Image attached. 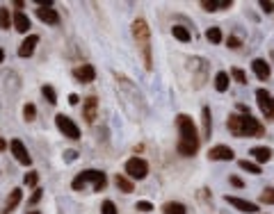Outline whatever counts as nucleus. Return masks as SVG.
<instances>
[{
  "instance_id": "obj_5",
  "label": "nucleus",
  "mask_w": 274,
  "mask_h": 214,
  "mask_svg": "<svg viewBox=\"0 0 274 214\" xmlns=\"http://www.w3.org/2000/svg\"><path fill=\"white\" fill-rule=\"evenodd\" d=\"M130 32H133V39L137 43V50L142 55V62H144V68L147 71H153V57H151V27H149L147 19H135L133 25H130Z\"/></svg>"
},
{
  "instance_id": "obj_39",
  "label": "nucleus",
  "mask_w": 274,
  "mask_h": 214,
  "mask_svg": "<svg viewBox=\"0 0 274 214\" xmlns=\"http://www.w3.org/2000/svg\"><path fill=\"white\" fill-rule=\"evenodd\" d=\"M135 210H137V212H151V210H155L153 208V203H149V201H137L135 203Z\"/></svg>"
},
{
  "instance_id": "obj_33",
  "label": "nucleus",
  "mask_w": 274,
  "mask_h": 214,
  "mask_svg": "<svg viewBox=\"0 0 274 214\" xmlns=\"http://www.w3.org/2000/svg\"><path fill=\"white\" fill-rule=\"evenodd\" d=\"M34 119H37V107H34L32 103H25V105H23V121L30 123V121H34Z\"/></svg>"
},
{
  "instance_id": "obj_10",
  "label": "nucleus",
  "mask_w": 274,
  "mask_h": 214,
  "mask_svg": "<svg viewBox=\"0 0 274 214\" xmlns=\"http://www.w3.org/2000/svg\"><path fill=\"white\" fill-rule=\"evenodd\" d=\"M9 150H12L14 160L19 162V164H23V167H30V164H32V155L27 153L25 144H23L21 139H12V141H9Z\"/></svg>"
},
{
  "instance_id": "obj_22",
  "label": "nucleus",
  "mask_w": 274,
  "mask_h": 214,
  "mask_svg": "<svg viewBox=\"0 0 274 214\" xmlns=\"http://www.w3.org/2000/svg\"><path fill=\"white\" fill-rule=\"evenodd\" d=\"M249 155L254 157L256 164H268V162L272 160V148L270 146H254L249 150Z\"/></svg>"
},
{
  "instance_id": "obj_40",
  "label": "nucleus",
  "mask_w": 274,
  "mask_h": 214,
  "mask_svg": "<svg viewBox=\"0 0 274 214\" xmlns=\"http://www.w3.org/2000/svg\"><path fill=\"white\" fill-rule=\"evenodd\" d=\"M258 7H261L265 14H272L274 12V2H272V0H261V2H258Z\"/></svg>"
},
{
  "instance_id": "obj_29",
  "label": "nucleus",
  "mask_w": 274,
  "mask_h": 214,
  "mask_svg": "<svg viewBox=\"0 0 274 214\" xmlns=\"http://www.w3.org/2000/svg\"><path fill=\"white\" fill-rule=\"evenodd\" d=\"M258 201L263 205H274V187H263L258 194Z\"/></svg>"
},
{
  "instance_id": "obj_25",
  "label": "nucleus",
  "mask_w": 274,
  "mask_h": 214,
  "mask_svg": "<svg viewBox=\"0 0 274 214\" xmlns=\"http://www.w3.org/2000/svg\"><path fill=\"white\" fill-rule=\"evenodd\" d=\"M172 34H174V39H178L181 43H190V41H192V32H190V27H185V25H172Z\"/></svg>"
},
{
  "instance_id": "obj_19",
  "label": "nucleus",
  "mask_w": 274,
  "mask_h": 214,
  "mask_svg": "<svg viewBox=\"0 0 274 214\" xmlns=\"http://www.w3.org/2000/svg\"><path fill=\"white\" fill-rule=\"evenodd\" d=\"M251 71H254V75L258 78V80H263V82L270 80V75H272V66H270L263 57H256V60L251 62Z\"/></svg>"
},
{
  "instance_id": "obj_32",
  "label": "nucleus",
  "mask_w": 274,
  "mask_h": 214,
  "mask_svg": "<svg viewBox=\"0 0 274 214\" xmlns=\"http://www.w3.org/2000/svg\"><path fill=\"white\" fill-rule=\"evenodd\" d=\"M12 25V16H9V9L0 5V30H9Z\"/></svg>"
},
{
  "instance_id": "obj_7",
  "label": "nucleus",
  "mask_w": 274,
  "mask_h": 214,
  "mask_svg": "<svg viewBox=\"0 0 274 214\" xmlns=\"http://www.w3.org/2000/svg\"><path fill=\"white\" fill-rule=\"evenodd\" d=\"M55 128H57L60 134H64L67 139H71V141L80 139V128H78V123H75L71 116H67V114H55Z\"/></svg>"
},
{
  "instance_id": "obj_14",
  "label": "nucleus",
  "mask_w": 274,
  "mask_h": 214,
  "mask_svg": "<svg viewBox=\"0 0 274 214\" xmlns=\"http://www.w3.org/2000/svg\"><path fill=\"white\" fill-rule=\"evenodd\" d=\"M71 75H74V80L80 82V85H92V82L96 80V68H94L92 64H80V66H75L74 71H71Z\"/></svg>"
},
{
  "instance_id": "obj_28",
  "label": "nucleus",
  "mask_w": 274,
  "mask_h": 214,
  "mask_svg": "<svg viewBox=\"0 0 274 214\" xmlns=\"http://www.w3.org/2000/svg\"><path fill=\"white\" fill-rule=\"evenodd\" d=\"M238 167H240L242 171L251 173V175H261V164H256V162H251V160H240L238 162Z\"/></svg>"
},
{
  "instance_id": "obj_45",
  "label": "nucleus",
  "mask_w": 274,
  "mask_h": 214,
  "mask_svg": "<svg viewBox=\"0 0 274 214\" xmlns=\"http://www.w3.org/2000/svg\"><path fill=\"white\" fill-rule=\"evenodd\" d=\"M2 62H5V50L0 48V64H2Z\"/></svg>"
},
{
  "instance_id": "obj_44",
  "label": "nucleus",
  "mask_w": 274,
  "mask_h": 214,
  "mask_svg": "<svg viewBox=\"0 0 274 214\" xmlns=\"http://www.w3.org/2000/svg\"><path fill=\"white\" fill-rule=\"evenodd\" d=\"M7 146H9V144H7V139H5V137H0V153H2V150H7Z\"/></svg>"
},
{
  "instance_id": "obj_6",
  "label": "nucleus",
  "mask_w": 274,
  "mask_h": 214,
  "mask_svg": "<svg viewBox=\"0 0 274 214\" xmlns=\"http://www.w3.org/2000/svg\"><path fill=\"white\" fill-rule=\"evenodd\" d=\"M124 173L130 178V180H144L149 175V162L144 160V157H130V160H126V164H124Z\"/></svg>"
},
{
  "instance_id": "obj_38",
  "label": "nucleus",
  "mask_w": 274,
  "mask_h": 214,
  "mask_svg": "<svg viewBox=\"0 0 274 214\" xmlns=\"http://www.w3.org/2000/svg\"><path fill=\"white\" fill-rule=\"evenodd\" d=\"M226 46L231 48V50H240V48H242V39H240V37H233V34H231V37L226 39Z\"/></svg>"
},
{
  "instance_id": "obj_43",
  "label": "nucleus",
  "mask_w": 274,
  "mask_h": 214,
  "mask_svg": "<svg viewBox=\"0 0 274 214\" xmlns=\"http://www.w3.org/2000/svg\"><path fill=\"white\" fill-rule=\"evenodd\" d=\"M12 5L16 7V12H21V9H23V7H25V2H23V0H14Z\"/></svg>"
},
{
  "instance_id": "obj_23",
  "label": "nucleus",
  "mask_w": 274,
  "mask_h": 214,
  "mask_svg": "<svg viewBox=\"0 0 274 214\" xmlns=\"http://www.w3.org/2000/svg\"><path fill=\"white\" fill-rule=\"evenodd\" d=\"M114 187L119 189V192H124V194H133V192H135V182L130 180L126 173H117V175H114Z\"/></svg>"
},
{
  "instance_id": "obj_36",
  "label": "nucleus",
  "mask_w": 274,
  "mask_h": 214,
  "mask_svg": "<svg viewBox=\"0 0 274 214\" xmlns=\"http://www.w3.org/2000/svg\"><path fill=\"white\" fill-rule=\"evenodd\" d=\"M41 196H44V192H41V189L37 187V189H34V192H32V196L27 198V208H34V205H37V203L41 201Z\"/></svg>"
},
{
  "instance_id": "obj_37",
  "label": "nucleus",
  "mask_w": 274,
  "mask_h": 214,
  "mask_svg": "<svg viewBox=\"0 0 274 214\" xmlns=\"http://www.w3.org/2000/svg\"><path fill=\"white\" fill-rule=\"evenodd\" d=\"M62 160L67 162V164H71V162L78 160V150H74V148H67L64 153H62Z\"/></svg>"
},
{
  "instance_id": "obj_11",
  "label": "nucleus",
  "mask_w": 274,
  "mask_h": 214,
  "mask_svg": "<svg viewBox=\"0 0 274 214\" xmlns=\"http://www.w3.org/2000/svg\"><path fill=\"white\" fill-rule=\"evenodd\" d=\"M82 119L87 126H94V121L99 119V98L96 96H87L82 101Z\"/></svg>"
},
{
  "instance_id": "obj_3",
  "label": "nucleus",
  "mask_w": 274,
  "mask_h": 214,
  "mask_svg": "<svg viewBox=\"0 0 274 214\" xmlns=\"http://www.w3.org/2000/svg\"><path fill=\"white\" fill-rule=\"evenodd\" d=\"M228 132L238 137V139H258L265 137V126L258 119H254L251 114H228L226 119Z\"/></svg>"
},
{
  "instance_id": "obj_34",
  "label": "nucleus",
  "mask_w": 274,
  "mask_h": 214,
  "mask_svg": "<svg viewBox=\"0 0 274 214\" xmlns=\"http://www.w3.org/2000/svg\"><path fill=\"white\" fill-rule=\"evenodd\" d=\"M231 78H233L238 85H247V73H245L242 68H238V66L231 68Z\"/></svg>"
},
{
  "instance_id": "obj_46",
  "label": "nucleus",
  "mask_w": 274,
  "mask_h": 214,
  "mask_svg": "<svg viewBox=\"0 0 274 214\" xmlns=\"http://www.w3.org/2000/svg\"><path fill=\"white\" fill-rule=\"evenodd\" d=\"M25 214H41L39 210H25Z\"/></svg>"
},
{
  "instance_id": "obj_18",
  "label": "nucleus",
  "mask_w": 274,
  "mask_h": 214,
  "mask_svg": "<svg viewBox=\"0 0 274 214\" xmlns=\"http://www.w3.org/2000/svg\"><path fill=\"white\" fill-rule=\"evenodd\" d=\"M213 134V114H210V107L203 105L201 107V139H210Z\"/></svg>"
},
{
  "instance_id": "obj_21",
  "label": "nucleus",
  "mask_w": 274,
  "mask_h": 214,
  "mask_svg": "<svg viewBox=\"0 0 274 214\" xmlns=\"http://www.w3.org/2000/svg\"><path fill=\"white\" fill-rule=\"evenodd\" d=\"M12 25H14V30H16V32L27 34V32H30V27H32V23H30V19H27L23 12H14L12 14Z\"/></svg>"
},
{
  "instance_id": "obj_27",
  "label": "nucleus",
  "mask_w": 274,
  "mask_h": 214,
  "mask_svg": "<svg viewBox=\"0 0 274 214\" xmlns=\"http://www.w3.org/2000/svg\"><path fill=\"white\" fill-rule=\"evenodd\" d=\"M41 96L48 105H57V91H55L50 85H41Z\"/></svg>"
},
{
  "instance_id": "obj_35",
  "label": "nucleus",
  "mask_w": 274,
  "mask_h": 214,
  "mask_svg": "<svg viewBox=\"0 0 274 214\" xmlns=\"http://www.w3.org/2000/svg\"><path fill=\"white\" fill-rule=\"evenodd\" d=\"M100 214H119V210H117V205L110 198H105V201L100 203Z\"/></svg>"
},
{
  "instance_id": "obj_17",
  "label": "nucleus",
  "mask_w": 274,
  "mask_h": 214,
  "mask_svg": "<svg viewBox=\"0 0 274 214\" xmlns=\"http://www.w3.org/2000/svg\"><path fill=\"white\" fill-rule=\"evenodd\" d=\"M224 201L228 205H233L238 212H245V214H258V203H251V201H245V198H238V196H224Z\"/></svg>"
},
{
  "instance_id": "obj_16",
  "label": "nucleus",
  "mask_w": 274,
  "mask_h": 214,
  "mask_svg": "<svg viewBox=\"0 0 274 214\" xmlns=\"http://www.w3.org/2000/svg\"><path fill=\"white\" fill-rule=\"evenodd\" d=\"M37 46H39V34H27L25 39L21 41V46H19V50H16V55H19L21 60H27V57H32V55H34Z\"/></svg>"
},
{
  "instance_id": "obj_13",
  "label": "nucleus",
  "mask_w": 274,
  "mask_h": 214,
  "mask_svg": "<svg viewBox=\"0 0 274 214\" xmlns=\"http://www.w3.org/2000/svg\"><path fill=\"white\" fill-rule=\"evenodd\" d=\"M21 201H23V189H21V187H14L12 192L5 196L2 205H0V214H12L14 210L19 208Z\"/></svg>"
},
{
  "instance_id": "obj_42",
  "label": "nucleus",
  "mask_w": 274,
  "mask_h": 214,
  "mask_svg": "<svg viewBox=\"0 0 274 214\" xmlns=\"http://www.w3.org/2000/svg\"><path fill=\"white\" fill-rule=\"evenodd\" d=\"M78 103H80V98H78V94H69V105H78Z\"/></svg>"
},
{
  "instance_id": "obj_31",
  "label": "nucleus",
  "mask_w": 274,
  "mask_h": 214,
  "mask_svg": "<svg viewBox=\"0 0 274 214\" xmlns=\"http://www.w3.org/2000/svg\"><path fill=\"white\" fill-rule=\"evenodd\" d=\"M23 185L37 189V185H39V171H27V173L23 175Z\"/></svg>"
},
{
  "instance_id": "obj_9",
  "label": "nucleus",
  "mask_w": 274,
  "mask_h": 214,
  "mask_svg": "<svg viewBox=\"0 0 274 214\" xmlns=\"http://www.w3.org/2000/svg\"><path fill=\"white\" fill-rule=\"evenodd\" d=\"M256 103H258V109H261L263 119L274 123V96L270 94L268 89H256Z\"/></svg>"
},
{
  "instance_id": "obj_24",
  "label": "nucleus",
  "mask_w": 274,
  "mask_h": 214,
  "mask_svg": "<svg viewBox=\"0 0 274 214\" xmlns=\"http://www.w3.org/2000/svg\"><path fill=\"white\" fill-rule=\"evenodd\" d=\"M160 212L162 214H187V208L178 201H167V203H162Z\"/></svg>"
},
{
  "instance_id": "obj_41",
  "label": "nucleus",
  "mask_w": 274,
  "mask_h": 214,
  "mask_svg": "<svg viewBox=\"0 0 274 214\" xmlns=\"http://www.w3.org/2000/svg\"><path fill=\"white\" fill-rule=\"evenodd\" d=\"M228 182H231V185H233L235 189H242V187H245L242 178H238V175H228Z\"/></svg>"
},
{
  "instance_id": "obj_30",
  "label": "nucleus",
  "mask_w": 274,
  "mask_h": 214,
  "mask_svg": "<svg viewBox=\"0 0 274 214\" xmlns=\"http://www.w3.org/2000/svg\"><path fill=\"white\" fill-rule=\"evenodd\" d=\"M206 39L210 41V43H222V41H224V34H222L220 27H208V30H206Z\"/></svg>"
},
{
  "instance_id": "obj_8",
  "label": "nucleus",
  "mask_w": 274,
  "mask_h": 214,
  "mask_svg": "<svg viewBox=\"0 0 274 214\" xmlns=\"http://www.w3.org/2000/svg\"><path fill=\"white\" fill-rule=\"evenodd\" d=\"M187 64H190V73H192L194 89H201L203 87V82L208 80V62L203 60V57H192Z\"/></svg>"
},
{
  "instance_id": "obj_26",
  "label": "nucleus",
  "mask_w": 274,
  "mask_h": 214,
  "mask_svg": "<svg viewBox=\"0 0 274 214\" xmlns=\"http://www.w3.org/2000/svg\"><path fill=\"white\" fill-rule=\"evenodd\" d=\"M228 82H231V73H226V71H220V73L215 75V89L220 94L228 91Z\"/></svg>"
},
{
  "instance_id": "obj_12",
  "label": "nucleus",
  "mask_w": 274,
  "mask_h": 214,
  "mask_svg": "<svg viewBox=\"0 0 274 214\" xmlns=\"http://www.w3.org/2000/svg\"><path fill=\"white\" fill-rule=\"evenodd\" d=\"M235 157L233 148L226 146V144H217V146L208 148V160L210 162H231Z\"/></svg>"
},
{
  "instance_id": "obj_4",
  "label": "nucleus",
  "mask_w": 274,
  "mask_h": 214,
  "mask_svg": "<svg viewBox=\"0 0 274 214\" xmlns=\"http://www.w3.org/2000/svg\"><path fill=\"white\" fill-rule=\"evenodd\" d=\"M107 187V175L99 169H85L80 173H75V178L71 180V189L78 194H96L103 192Z\"/></svg>"
},
{
  "instance_id": "obj_20",
  "label": "nucleus",
  "mask_w": 274,
  "mask_h": 214,
  "mask_svg": "<svg viewBox=\"0 0 274 214\" xmlns=\"http://www.w3.org/2000/svg\"><path fill=\"white\" fill-rule=\"evenodd\" d=\"M203 12H222V9H231L233 7V0H201L199 2Z\"/></svg>"
},
{
  "instance_id": "obj_1",
  "label": "nucleus",
  "mask_w": 274,
  "mask_h": 214,
  "mask_svg": "<svg viewBox=\"0 0 274 214\" xmlns=\"http://www.w3.org/2000/svg\"><path fill=\"white\" fill-rule=\"evenodd\" d=\"M112 78H114V94H117V101H119V107L124 109V114L135 123L142 121L147 116V101L137 89V85L124 73H112Z\"/></svg>"
},
{
  "instance_id": "obj_2",
  "label": "nucleus",
  "mask_w": 274,
  "mask_h": 214,
  "mask_svg": "<svg viewBox=\"0 0 274 214\" xmlns=\"http://www.w3.org/2000/svg\"><path fill=\"white\" fill-rule=\"evenodd\" d=\"M176 130H178V141H176V153L181 157H194L199 153L201 134L194 126L192 116L187 114H176Z\"/></svg>"
},
{
  "instance_id": "obj_15",
  "label": "nucleus",
  "mask_w": 274,
  "mask_h": 214,
  "mask_svg": "<svg viewBox=\"0 0 274 214\" xmlns=\"http://www.w3.org/2000/svg\"><path fill=\"white\" fill-rule=\"evenodd\" d=\"M34 14H37V19L41 21V23H46V25H60V12L55 9L53 5L48 7H37L34 9Z\"/></svg>"
}]
</instances>
